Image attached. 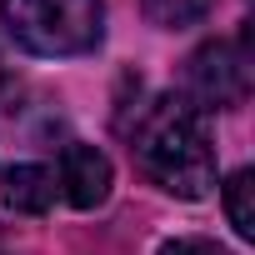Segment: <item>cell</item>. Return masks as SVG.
I'll return each instance as SVG.
<instances>
[{"instance_id":"1","label":"cell","mask_w":255,"mask_h":255,"mask_svg":"<svg viewBox=\"0 0 255 255\" xmlns=\"http://www.w3.org/2000/svg\"><path fill=\"white\" fill-rule=\"evenodd\" d=\"M130 155L160 190L180 200H200L215 185V145L205 115L185 95H155L150 105H140L130 125Z\"/></svg>"},{"instance_id":"2","label":"cell","mask_w":255,"mask_h":255,"mask_svg":"<svg viewBox=\"0 0 255 255\" xmlns=\"http://www.w3.org/2000/svg\"><path fill=\"white\" fill-rule=\"evenodd\" d=\"M0 20L10 40L30 55H90L105 35L100 0H0Z\"/></svg>"},{"instance_id":"3","label":"cell","mask_w":255,"mask_h":255,"mask_svg":"<svg viewBox=\"0 0 255 255\" xmlns=\"http://www.w3.org/2000/svg\"><path fill=\"white\" fill-rule=\"evenodd\" d=\"M250 95V25L240 40H205L185 60V100L205 110H230Z\"/></svg>"},{"instance_id":"4","label":"cell","mask_w":255,"mask_h":255,"mask_svg":"<svg viewBox=\"0 0 255 255\" xmlns=\"http://www.w3.org/2000/svg\"><path fill=\"white\" fill-rule=\"evenodd\" d=\"M55 185H60V195H65L75 210H95V205H105V200H110V185H115L110 155H105V150H95V145L70 140V145L60 150Z\"/></svg>"},{"instance_id":"5","label":"cell","mask_w":255,"mask_h":255,"mask_svg":"<svg viewBox=\"0 0 255 255\" xmlns=\"http://www.w3.org/2000/svg\"><path fill=\"white\" fill-rule=\"evenodd\" d=\"M55 190H60L55 170H45L35 160H20V165H10L5 175H0V195H5V205L15 215H45L55 205Z\"/></svg>"},{"instance_id":"6","label":"cell","mask_w":255,"mask_h":255,"mask_svg":"<svg viewBox=\"0 0 255 255\" xmlns=\"http://www.w3.org/2000/svg\"><path fill=\"white\" fill-rule=\"evenodd\" d=\"M225 215L240 240H255V170H235L225 180Z\"/></svg>"},{"instance_id":"7","label":"cell","mask_w":255,"mask_h":255,"mask_svg":"<svg viewBox=\"0 0 255 255\" xmlns=\"http://www.w3.org/2000/svg\"><path fill=\"white\" fill-rule=\"evenodd\" d=\"M210 5L215 0H140L145 20L160 25V30H190V25H200L210 15Z\"/></svg>"},{"instance_id":"8","label":"cell","mask_w":255,"mask_h":255,"mask_svg":"<svg viewBox=\"0 0 255 255\" xmlns=\"http://www.w3.org/2000/svg\"><path fill=\"white\" fill-rule=\"evenodd\" d=\"M160 255H230V250H220L215 240H195V235H185V240H170Z\"/></svg>"}]
</instances>
